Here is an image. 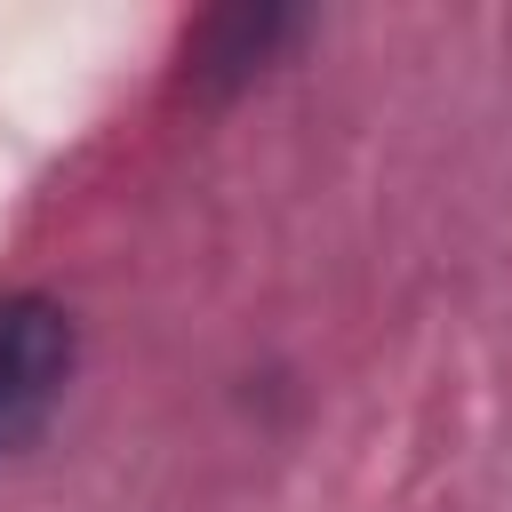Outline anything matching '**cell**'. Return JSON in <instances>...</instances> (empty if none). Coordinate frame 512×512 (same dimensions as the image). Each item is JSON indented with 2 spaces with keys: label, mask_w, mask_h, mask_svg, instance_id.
<instances>
[{
  "label": "cell",
  "mask_w": 512,
  "mask_h": 512,
  "mask_svg": "<svg viewBox=\"0 0 512 512\" xmlns=\"http://www.w3.org/2000/svg\"><path fill=\"white\" fill-rule=\"evenodd\" d=\"M72 360H80V336L56 296H32V288L0 296V456L56 416Z\"/></svg>",
  "instance_id": "6da1fadb"
}]
</instances>
